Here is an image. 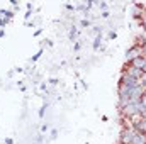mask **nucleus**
<instances>
[{
    "label": "nucleus",
    "instance_id": "7ed1b4c3",
    "mask_svg": "<svg viewBox=\"0 0 146 144\" xmlns=\"http://www.w3.org/2000/svg\"><path fill=\"white\" fill-rule=\"evenodd\" d=\"M136 132H138V131H134L131 126L124 127L122 132H121V144H131L133 139H134V136H136Z\"/></svg>",
    "mask_w": 146,
    "mask_h": 144
},
{
    "label": "nucleus",
    "instance_id": "aec40b11",
    "mask_svg": "<svg viewBox=\"0 0 146 144\" xmlns=\"http://www.w3.org/2000/svg\"><path fill=\"white\" fill-rule=\"evenodd\" d=\"M80 48H82V44H80V42H75V44H73V49H75V51H78Z\"/></svg>",
    "mask_w": 146,
    "mask_h": 144
},
{
    "label": "nucleus",
    "instance_id": "f257e3e1",
    "mask_svg": "<svg viewBox=\"0 0 146 144\" xmlns=\"http://www.w3.org/2000/svg\"><path fill=\"white\" fill-rule=\"evenodd\" d=\"M141 56H145V53H143V48H139V46H131L127 51H126V65H129V63H133L136 58H141Z\"/></svg>",
    "mask_w": 146,
    "mask_h": 144
},
{
    "label": "nucleus",
    "instance_id": "9d476101",
    "mask_svg": "<svg viewBox=\"0 0 146 144\" xmlns=\"http://www.w3.org/2000/svg\"><path fill=\"white\" fill-rule=\"evenodd\" d=\"M42 53H44V49H39V51H37L36 54H34V56H33V58H31V61H33V63H36L37 59H39V58H41V54H42Z\"/></svg>",
    "mask_w": 146,
    "mask_h": 144
},
{
    "label": "nucleus",
    "instance_id": "bb28decb",
    "mask_svg": "<svg viewBox=\"0 0 146 144\" xmlns=\"http://www.w3.org/2000/svg\"><path fill=\"white\" fill-rule=\"evenodd\" d=\"M141 119H146V108L141 112Z\"/></svg>",
    "mask_w": 146,
    "mask_h": 144
},
{
    "label": "nucleus",
    "instance_id": "ddd939ff",
    "mask_svg": "<svg viewBox=\"0 0 146 144\" xmlns=\"http://www.w3.org/2000/svg\"><path fill=\"white\" fill-rule=\"evenodd\" d=\"M139 24H141V27L145 29V32H146V10H145V14H143V19L139 20Z\"/></svg>",
    "mask_w": 146,
    "mask_h": 144
},
{
    "label": "nucleus",
    "instance_id": "423d86ee",
    "mask_svg": "<svg viewBox=\"0 0 146 144\" xmlns=\"http://www.w3.org/2000/svg\"><path fill=\"white\" fill-rule=\"evenodd\" d=\"M131 144H146V134H143V132H136V136H134V139H133Z\"/></svg>",
    "mask_w": 146,
    "mask_h": 144
},
{
    "label": "nucleus",
    "instance_id": "b1692460",
    "mask_svg": "<svg viewBox=\"0 0 146 144\" xmlns=\"http://www.w3.org/2000/svg\"><path fill=\"white\" fill-rule=\"evenodd\" d=\"M49 83H51V85H56V83H58V80H56V78H51V80H49Z\"/></svg>",
    "mask_w": 146,
    "mask_h": 144
},
{
    "label": "nucleus",
    "instance_id": "f03ea898",
    "mask_svg": "<svg viewBox=\"0 0 146 144\" xmlns=\"http://www.w3.org/2000/svg\"><path fill=\"white\" fill-rule=\"evenodd\" d=\"M119 85H124V87H127V88H136V87H139L141 85V81L139 80H136V78H131L127 73H121V78H119Z\"/></svg>",
    "mask_w": 146,
    "mask_h": 144
},
{
    "label": "nucleus",
    "instance_id": "5701e85b",
    "mask_svg": "<svg viewBox=\"0 0 146 144\" xmlns=\"http://www.w3.org/2000/svg\"><path fill=\"white\" fill-rule=\"evenodd\" d=\"M66 9H68V10H75V5H72V3H66Z\"/></svg>",
    "mask_w": 146,
    "mask_h": 144
},
{
    "label": "nucleus",
    "instance_id": "a878e982",
    "mask_svg": "<svg viewBox=\"0 0 146 144\" xmlns=\"http://www.w3.org/2000/svg\"><path fill=\"white\" fill-rule=\"evenodd\" d=\"M10 3H12L14 7H19V3H17V0H10Z\"/></svg>",
    "mask_w": 146,
    "mask_h": 144
},
{
    "label": "nucleus",
    "instance_id": "a211bd4d",
    "mask_svg": "<svg viewBox=\"0 0 146 144\" xmlns=\"http://www.w3.org/2000/svg\"><path fill=\"white\" fill-rule=\"evenodd\" d=\"M31 15H33V10H27V12H26V22L31 19Z\"/></svg>",
    "mask_w": 146,
    "mask_h": 144
},
{
    "label": "nucleus",
    "instance_id": "cd10ccee",
    "mask_svg": "<svg viewBox=\"0 0 146 144\" xmlns=\"http://www.w3.org/2000/svg\"><path fill=\"white\" fill-rule=\"evenodd\" d=\"M3 36H5V31H3V29H0V39H2Z\"/></svg>",
    "mask_w": 146,
    "mask_h": 144
},
{
    "label": "nucleus",
    "instance_id": "4be33fe9",
    "mask_svg": "<svg viewBox=\"0 0 146 144\" xmlns=\"http://www.w3.org/2000/svg\"><path fill=\"white\" fill-rule=\"evenodd\" d=\"M56 136H58V131H56V129H53V131H51V137H53V139H54V137H56Z\"/></svg>",
    "mask_w": 146,
    "mask_h": 144
},
{
    "label": "nucleus",
    "instance_id": "f8f14e48",
    "mask_svg": "<svg viewBox=\"0 0 146 144\" xmlns=\"http://www.w3.org/2000/svg\"><path fill=\"white\" fill-rule=\"evenodd\" d=\"M80 26H82V27H90L92 24H90V20H88V19H82V22H80Z\"/></svg>",
    "mask_w": 146,
    "mask_h": 144
},
{
    "label": "nucleus",
    "instance_id": "1a4fd4ad",
    "mask_svg": "<svg viewBox=\"0 0 146 144\" xmlns=\"http://www.w3.org/2000/svg\"><path fill=\"white\" fill-rule=\"evenodd\" d=\"M100 46H102V34H100V36H95V39H94V44H92V48H94V49L97 51V49H99Z\"/></svg>",
    "mask_w": 146,
    "mask_h": 144
},
{
    "label": "nucleus",
    "instance_id": "39448f33",
    "mask_svg": "<svg viewBox=\"0 0 146 144\" xmlns=\"http://www.w3.org/2000/svg\"><path fill=\"white\" fill-rule=\"evenodd\" d=\"M145 63H146V56H141V58H136V59H134L133 63H129V65L143 71V66H145Z\"/></svg>",
    "mask_w": 146,
    "mask_h": 144
},
{
    "label": "nucleus",
    "instance_id": "6e6552de",
    "mask_svg": "<svg viewBox=\"0 0 146 144\" xmlns=\"http://www.w3.org/2000/svg\"><path fill=\"white\" fill-rule=\"evenodd\" d=\"M0 15H2L3 19L10 20V19H14V10H0Z\"/></svg>",
    "mask_w": 146,
    "mask_h": 144
},
{
    "label": "nucleus",
    "instance_id": "dca6fc26",
    "mask_svg": "<svg viewBox=\"0 0 146 144\" xmlns=\"http://www.w3.org/2000/svg\"><path fill=\"white\" fill-rule=\"evenodd\" d=\"M99 9H100L102 12H106V10H107V3H106V2H100V3H99Z\"/></svg>",
    "mask_w": 146,
    "mask_h": 144
},
{
    "label": "nucleus",
    "instance_id": "20e7f679",
    "mask_svg": "<svg viewBox=\"0 0 146 144\" xmlns=\"http://www.w3.org/2000/svg\"><path fill=\"white\" fill-rule=\"evenodd\" d=\"M122 71L127 73L131 78H136V80H141V76H143V71H141V70H138V68H134V66H131V65H126Z\"/></svg>",
    "mask_w": 146,
    "mask_h": 144
},
{
    "label": "nucleus",
    "instance_id": "0eeeda50",
    "mask_svg": "<svg viewBox=\"0 0 146 144\" xmlns=\"http://www.w3.org/2000/svg\"><path fill=\"white\" fill-rule=\"evenodd\" d=\"M76 36H78V27L72 26L70 31H68V37H70V41H76Z\"/></svg>",
    "mask_w": 146,
    "mask_h": 144
},
{
    "label": "nucleus",
    "instance_id": "6ab92c4d",
    "mask_svg": "<svg viewBox=\"0 0 146 144\" xmlns=\"http://www.w3.org/2000/svg\"><path fill=\"white\" fill-rule=\"evenodd\" d=\"M115 37H117L115 31H110V32H109V39H115Z\"/></svg>",
    "mask_w": 146,
    "mask_h": 144
},
{
    "label": "nucleus",
    "instance_id": "393cba45",
    "mask_svg": "<svg viewBox=\"0 0 146 144\" xmlns=\"http://www.w3.org/2000/svg\"><path fill=\"white\" fill-rule=\"evenodd\" d=\"M5 144H14V141H12L10 137H7V139H5Z\"/></svg>",
    "mask_w": 146,
    "mask_h": 144
},
{
    "label": "nucleus",
    "instance_id": "4468645a",
    "mask_svg": "<svg viewBox=\"0 0 146 144\" xmlns=\"http://www.w3.org/2000/svg\"><path fill=\"white\" fill-rule=\"evenodd\" d=\"M7 24H9V20H7V19H3V17L0 15V29H3Z\"/></svg>",
    "mask_w": 146,
    "mask_h": 144
},
{
    "label": "nucleus",
    "instance_id": "f3484780",
    "mask_svg": "<svg viewBox=\"0 0 146 144\" xmlns=\"http://www.w3.org/2000/svg\"><path fill=\"white\" fill-rule=\"evenodd\" d=\"M48 129H49L48 124H42V126H41V132H48Z\"/></svg>",
    "mask_w": 146,
    "mask_h": 144
},
{
    "label": "nucleus",
    "instance_id": "9b49d317",
    "mask_svg": "<svg viewBox=\"0 0 146 144\" xmlns=\"http://www.w3.org/2000/svg\"><path fill=\"white\" fill-rule=\"evenodd\" d=\"M46 108H48V104H44V105H42V107L39 108V112H37V115H39V117H41V119H42V117H44V114H46Z\"/></svg>",
    "mask_w": 146,
    "mask_h": 144
},
{
    "label": "nucleus",
    "instance_id": "2eb2a0df",
    "mask_svg": "<svg viewBox=\"0 0 146 144\" xmlns=\"http://www.w3.org/2000/svg\"><path fill=\"white\" fill-rule=\"evenodd\" d=\"M139 81H141V87L146 90V73H143V76H141V80H139Z\"/></svg>",
    "mask_w": 146,
    "mask_h": 144
},
{
    "label": "nucleus",
    "instance_id": "412c9836",
    "mask_svg": "<svg viewBox=\"0 0 146 144\" xmlns=\"http://www.w3.org/2000/svg\"><path fill=\"white\" fill-rule=\"evenodd\" d=\"M100 15H102V17H104V19H107V17H109V15H110V12H109V10H106V12H102V14H100Z\"/></svg>",
    "mask_w": 146,
    "mask_h": 144
}]
</instances>
